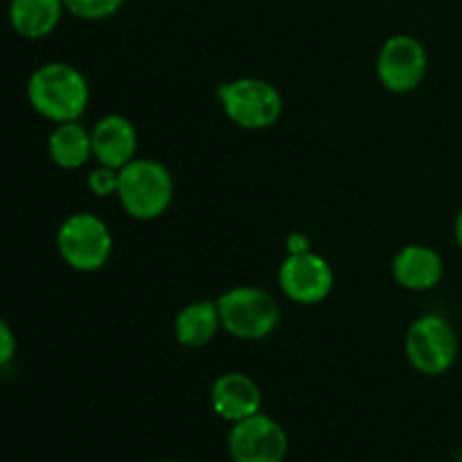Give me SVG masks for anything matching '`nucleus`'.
Wrapping results in <instances>:
<instances>
[{"instance_id":"7","label":"nucleus","mask_w":462,"mask_h":462,"mask_svg":"<svg viewBox=\"0 0 462 462\" xmlns=\"http://www.w3.org/2000/svg\"><path fill=\"white\" fill-rule=\"evenodd\" d=\"M228 454L235 462H284L289 454L287 431L264 413L233 424Z\"/></svg>"},{"instance_id":"20","label":"nucleus","mask_w":462,"mask_h":462,"mask_svg":"<svg viewBox=\"0 0 462 462\" xmlns=\"http://www.w3.org/2000/svg\"><path fill=\"white\" fill-rule=\"evenodd\" d=\"M456 239H458V244L462 248V210L458 212V219H456Z\"/></svg>"},{"instance_id":"19","label":"nucleus","mask_w":462,"mask_h":462,"mask_svg":"<svg viewBox=\"0 0 462 462\" xmlns=\"http://www.w3.org/2000/svg\"><path fill=\"white\" fill-rule=\"evenodd\" d=\"M287 248L289 253H305V251H311V244H310V237H305L302 233H291L287 237Z\"/></svg>"},{"instance_id":"12","label":"nucleus","mask_w":462,"mask_h":462,"mask_svg":"<svg viewBox=\"0 0 462 462\" xmlns=\"http://www.w3.org/2000/svg\"><path fill=\"white\" fill-rule=\"evenodd\" d=\"M445 264L433 248L422 244L404 246L393 260V275L397 282L411 291H427L442 280Z\"/></svg>"},{"instance_id":"1","label":"nucleus","mask_w":462,"mask_h":462,"mask_svg":"<svg viewBox=\"0 0 462 462\" xmlns=\"http://www.w3.org/2000/svg\"><path fill=\"white\" fill-rule=\"evenodd\" d=\"M27 99L45 120L57 125L79 120L90 99L84 72L63 61H50L36 68L27 81Z\"/></svg>"},{"instance_id":"8","label":"nucleus","mask_w":462,"mask_h":462,"mask_svg":"<svg viewBox=\"0 0 462 462\" xmlns=\"http://www.w3.org/2000/svg\"><path fill=\"white\" fill-rule=\"evenodd\" d=\"M429 54L415 36L395 34L382 45L377 57V77L391 93H411L422 84Z\"/></svg>"},{"instance_id":"11","label":"nucleus","mask_w":462,"mask_h":462,"mask_svg":"<svg viewBox=\"0 0 462 462\" xmlns=\"http://www.w3.org/2000/svg\"><path fill=\"white\" fill-rule=\"evenodd\" d=\"M212 409L219 418L228 422H239L260 413L262 393L260 386L244 373H226L212 383Z\"/></svg>"},{"instance_id":"21","label":"nucleus","mask_w":462,"mask_h":462,"mask_svg":"<svg viewBox=\"0 0 462 462\" xmlns=\"http://www.w3.org/2000/svg\"><path fill=\"white\" fill-rule=\"evenodd\" d=\"M162 462H180V460H162Z\"/></svg>"},{"instance_id":"15","label":"nucleus","mask_w":462,"mask_h":462,"mask_svg":"<svg viewBox=\"0 0 462 462\" xmlns=\"http://www.w3.org/2000/svg\"><path fill=\"white\" fill-rule=\"evenodd\" d=\"M221 328L219 307L212 300H197L179 311L174 323L176 341L185 347H203Z\"/></svg>"},{"instance_id":"6","label":"nucleus","mask_w":462,"mask_h":462,"mask_svg":"<svg viewBox=\"0 0 462 462\" xmlns=\"http://www.w3.org/2000/svg\"><path fill=\"white\" fill-rule=\"evenodd\" d=\"M404 347L411 365L429 377L445 374L458 356L454 328L438 314H427L415 320L406 332Z\"/></svg>"},{"instance_id":"13","label":"nucleus","mask_w":462,"mask_h":462,"mask_svg":"<svg viewBox=\"0 0 462 462\" xmlns=\"http://www.w3.org/2000/svg\"><path fill=\"white\" fill-rule=\"evenodd\" d=\"M63 12V0H9L7 16L23 39H45L57 30Z\"/></svg>"},{"instance_id":"3","label":"nucleus","mask_w":462,"mask_h":462,"mask_svg":"<svg viewBox=\"0 0 462 462\" xmlns=\"http://www.w3.org/2000/svg\"><path fill=\"white\" fill-rule=\"evenodd\" d=\"M226 117L248 131H262L273 126L282 116V95L273 84L257 77L226 81L217 88Z\"/></svg>"},{"instance_id":"5","label":"nucleus","mask_w":462,"mask_h":462,"mask_svg":"<svg viewBox=\"0 0 462 462\" xmlns=\"http://www.w3.org/2000/svg\"><path fill=\"white\" fill-rule=\"evenodd\" d=\"M57 248L70 269L93 273L102 269L111 257V230L99 217L90 212H77L68 217L59 228Z\"/></svg>"},{"instance_id":"17","label":"nucleus","mask_w":462,"mask_h":462,"mask_svg":"<svg viewBox=\"0 0 462 462\" xmlns=\"http://www.w3.org/2000/svg\"><path fill=\"white\" fill-rule=\"evenodd\" d=\"M117 185H120V170L99 165L97 170L90 171L88 188L95 197H111V194H117Z\"/></svg>"},{"instance_id":"9","label":"nucleus","mask_w":462,"mask_h":462,"mask_svg":"<svg viewBox=\"0 0 462 462\" xmlns=\"http://www.w3.org/2000/svg\"><path fill=\"white\" fill-rule=\"evenodd\" d=\"M280 289L300 305H316L329 296L334 287L332 266L319 253H289L278 273Z\"/></svg>"},{"instance_id":"14","label":"nucleus","mask_w":462,"mask_h":462,"mask_svg":"<svg viewBox=\"0 0 462 462\" xmlns=\"http://www.w3.org/2000/svg\"><path fill=\"white\" fill-rule=\"evenodd\" d=\"M48 152L54 165L61 170H79L93 156L90 131L79 120L61 122L48 138Z\"/></svg>"},{"instance_id":"10","label":"nucleus","mask_w":462,"mask_h":462,"mask_svg":"<svg viewBox=\"0 0 462 462\" xmlns=\"http://www.w3.org/2000/svg\"><path fill=\"white\" fill-rule=\"evenodd\" d=\"M90 140H93V156L97 158L99 165L111 167V170H122L129 165L138 152L135 126L117 113L104 116L102 120L95 122L90 129Z\"/></svg>"},{"instance_id":"2","label":"nucleus","mask_w":462,"mask_h":462,"mask_svg":"<svg viewBox=\"0 0 462 462\" xmlns=\"http://www.w3.org/2000/svg\"><path fill=\"white\" fill-rule=\"evenodd\" d=\"M117 201L134 219H158L174 199V179L170 170L152 158H134L120 170Z\"/></svg>"},{"instance_id":"18","label":"nucleus","mask_w":462,"mask_h":462,"mask_svg":"<svg viewBox=\"0 0 462 462\" xmlns=\"http://www.w3.org/2000/svg\"><path fill=\"white\" fill-rule=\"evenodd\" d=\"M14 355H16V337H14L7 320L0 319V368L7 365L14 359Z\"/></svg>"},{"instance_id":"16","label":"nucleus","mask_w":462,"mask_h":462,"mask_svg":"<svg viewBox=\"0 0 462 462\" xmlns=\"http://www.w3.org/2000/svg\"><path fill=\"white\" fill-rule=\"evenodd\" d=\"M66 12L81 21H104L120 12L125 0H63Z\"/></svg>"},{"instance_id":"4","label":"nucleus","mask_w":462,"mask_h":462,"mask_svg":"<svg viewBox=\"0 0 462 462\" xmlns=\"http://www.w3.org/2000/svg\"><path fill=\"white\" fill-rule=\"evenodd\" d=\"M221 328L244 341L266 338L280 323V305L266 289L233 287L217 300Z\"/></svg>"}]
</instances>
